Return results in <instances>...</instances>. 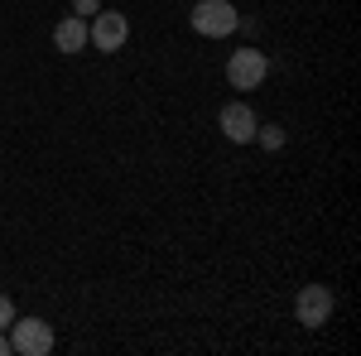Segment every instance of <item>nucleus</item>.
<instances>
[{
	"label": "nucleus",
	"instance_id": "nucleus-1",
	"mask_svg": "<svg viewBox=\"0 0 361 356\" xmlns=\"http://www.w3.org/2000/svg\"><path fill=\"white\" fill-rule=\"evenodd\" d=\"M188 25H193L202 39H226V34L241 29V15H236L231 0H197L193 15H188Z\"/></svg>",
	"mask_w": 361,
	"mask_h": 356
},
{
	"label": "nucleus",
	"instance_id": "nucleus-2",
	"mask_svg": "<svg viewBox=\"0 0 361 356\" xmlns=\"http://www.w3.org/2000/svg\"><path fill=\"white\" fill-rule=\"evenodd\" d=\"M265 78H270V58L260 54L255 44L250 49H236V54L226 58V82L236 87V92H255Z\"/></svg>",
	"mask_w": 361,
	"mask_h": 356
},
{
	"label": "nucleus",
	"instance_id": "nucleus-3",
	"mask_svg": "<svg viewBox=\"0 0 361 356\" xmlns=\"http://www.w3.org/2000/svg\"><path fill=\"white\" fill-rule=\"evenodd\" d=\"M5 332H10V352L15 356H49L54 352V328L44 318H15Z\"/></svg>",
	"mask_w": 361,
	"mask_h": 356
},
{
	"label": "nucleus",
	"instance_id": "nucleus-4",
	"mask_svg": "<svg viewBox=\"0 0 361 356\" xmlns=\"http://www.w3.org/2000/svg\"><path fill=\"white\" fill-rule=\"evenodd\" d=\"M126 39H130V20H126L121 10H97V15H92L87 44H97L102 54H116V49H126Z\"/></svg>",
	"mask_w": 361,
	"mask_h": 356
},
{
	"label": "nucleus",
	"instance_id": "nucleus-5",
	"mask_svg": "<svg viewBox=\"0 0 361 356\" xmlns=\"http://www.w3.org/2000/svg\"><path fill=\"white\" fill-rule=\"evenodd\" d=\"M333 289L328 284H304L299 289V299H294V318L304 323V328H323L328 318H333Z\"/></svg>",
	"mask_w": 361,
	"mask_h": 356
},
{
	"label": "nucleus",
	"instance_id": "nucleus-6",
	"mask_svg": "<svg viewBox=\"0 0 361 356\" xmlns=\"http://www.w3.org/2000/svg\"><path fill=\"white\" fill-rule=\"evenodd\" d=\"M217 125H222V135L231 140V145H250L260 121H255V111H250L246 102H226L222 116H217Z\"/></svg>",
	"mask_w": 361,
	"mask_h": 356
},
{
	"label": "nucleus",
	"instance_id": "nucleus-7",
	"mask_svg": "<svg viewBox=\"0 0 361 356\" xmlns=\"http://www.w3.org/2000/svg\"><path fill=\"white\" fill-rule=\"evenodd\" d=\"M54 44H58V54H82L87 49V20L82 15H63L54 29Z\"/></svg>",
	"mask_w": 361,
	"mask_h": 356
},
{
	"label": "nucleus",
	"instance_id": "nucleus-8",
	"mask_svg": "<svg viewBox=\"0 0 361 356\" xmlns=\"http://www.w3.org/2000/svg\"><path fill=\"white\" fill-rule=\"evenodd\" d=\"M255 140H260L265 149H279V145H284V130H279V125H255Z\"/></svg>",
	"mask_w": 361,
	"mask_h": 356
},
{
	"label": "nucleus",
	"instance_id": "nucleus-9",
	"mask_svg": "<svg viewBox=\"0 0 361 356\" xmlns=\"http://www.w3.org/2000/svg\"><path fill=\"white\" fill-rule=\"evenodd\" d=\"M10 323H15V299H10V294H0V332L10 328Z\"/></svg>",
	"mask_w": 361,
	"mask_h": 356
},
{
	"label": "nucleus",
	"instance_id": "nucleus-10",
	"mask_svg": "<svg viewBox=\"0 0 361 356\" xmlns=\"http://www.w3.org/2000/svg\"><path fill=\"white\" fill-rule=\"evenodd\" d=\"M97 10H102V0H73V15H97Z\"/></svg>",
	"mask_w": 361,
	"mask_h": 356
},
{
	"label": "nucleus",
	"instance_id": "nucleus-11",
	"mask_svg": "<svg viewBox=\"0 0 361 356\" xmlns=\"http://www.w3.org/2000/svg\"><path fill=\"white\" fill-rule=\"evenodd\" d=\"M0 356H15V352H10V337H5V332H0Z\"/></svg>",
	"mask_w": 361,
	"mask_h": 356
}]
</instances>
